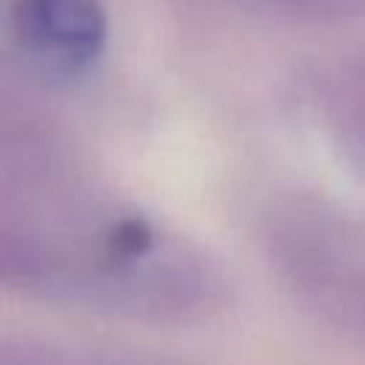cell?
I'll use <instances>...</instances> for the list:
<instances>
[{
    "label": "cell",
    "instance_id": "cell-1",
    "mask_svg": "<svg viewBox=\"0 0 365 365\" xmlns=\"http://www.w3.org/2000/svg\"><path fill=\"white\" fill-rule=\"evenodd\" d=\"M0 277L26 297L143 325H202L231 305L208 251L111 200L40 128L3 137Z\"/></svg>",
    "mask_w": 365,
    "mask_h": 365
},
{
    "label": "cell",
    "instance_id": "cell-2",
    "mask_svg": "<svg viewBox=\"0 0 365 365\" xmlns=\"http://www.w3.org/2000/svg\"><path fill=\"white\" fill-rule=\"evenodd\" d=\"M282 288L322 325L365 351V242L319 208H282L262 234Z\"/></svg>",
    "mask_w": 365,
    "mask_h": 365
},
{
    "label": "cell",
    "instance_id": "cell-3",
    "mask_svg": "<svg viewBox=\"0 0 365 365\" xmlns=\"http://www.w3.org/2000/svg\"><path fill=\"white\" fill-rule=\"evenodd\" d=\"M14 26L26 51L63 77L94 68L108 43L103 0H17Z\"/></svg>",
    "mask_w": 365,
    "mask_h": 365
},
{
    "label": "cell",
    "instance_id": "cell-4",
    "mask_svg": "<svg viewBox=\"0 0 365 365\" xmlns=\"http://www.w3.org/2000/svg\"><path fill=\"white\" fill-rule=\"evenodd\" d=\"M311 100L331 143L365 168V54L328 63L314 77Z\"/></svg>",
    "mask_w": 365,
    "mask_h": 365
},
{
    "label": "cell",
    "instance_id": "cell-5",
    "mask_svg": "<svg viewBox=\"0 0 365 365\" xmlns=\"http://www.w3.org/2000/svg\"><path fill=\"white\" fill-rule=\"evenodd\" d=\"M0 365H185V362H174L163 356L157 359L145 354H125L117 348L14 336L3 342Z\"/></svg>",
    "mask_w": 365,
    "mask_h": 365
}]
</instances>
